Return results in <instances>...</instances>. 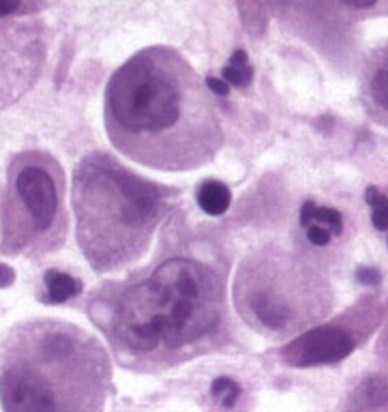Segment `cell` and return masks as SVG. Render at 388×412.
Returning a JSON list of instances; mask_svg holds the SVG:
<instances>
[{
    "mask_svg": "<svg viewBox=\"0 0 388 412\" xmlns=\"http://www.w3.org/2000/svg\"><path fill=\"white\" fill-rule=\"evenodd\" d=\"M208 86L167 47L136 54L110 80L105 129L124 157L161 172L202 167L223 146Z\"/></svg>",
    "mask_w": 388,
    "mask_h": 412,
    "instance_id": "6da1fadb",
    "label": "cell"
},
{
    "mask_svg": "<svg viewBox=\"0 0 388 412\" xmlns=\"http://www.w3.org/2000/svg\"><path fill=\"white\" fill-rule=\"evenodd\" d=\"M118 361L136 372H159L221 348L228 303L219 275L204 262L172 258L146 279L93 310Z\"/></svg>",
    "mask_w": 388,
    "mask_h": 412,
    "instance_id": "7a4b0ae2",
    "label": "cell"
},
{
    "mask_svg": "<svg viewBox=\"0 0 388 412\" xmlns=\"http://www.w3.org/2000/svg\"><path fill=\"white\" fill-rule=\"evenodd\" d=\"M110 382L107 350L71 322H22L0 348L5 412H103Z\"/></svg>",
    "mask_w": 388,
    "mask_h": 412,
    "instance_id": "3957f363",
    "label": "cell"
},
{
    "mask_svg": "<svg viewBox=\"0 0 388 412\" xmlns=\"http://www.w3.org/2000/svg\"><path fill=\"white\" fill-rule=\"evenodd\" d=\"M170 196L112 155L84 157L74 174V211L88 264L97 273H112L140 260L170 208Z\"/></svg>",
    "mask_w": 388,
    "mask_h": 412,
    "instance_id": "277c9868",
    "label": "cell"
},
{
    "mask_svg": "<svg viewBox=\"0 0 388 412\" xmlns=\"http://www.w3.org/2000/svg\"><path fill=\"white\" fill-rule=\"evenodd\" d=\"M234 303L249 326L273 339L309 329L322 314L313 275L281 247H264L240 262Z\"/></svg>",
    "mask_w": 388,
    "mask_h": 412,
    "instance_id": "5b68a950",
    "label": "cell"
},
{
    "mask_svg": "<svg viewBox=\"0 0 388 412\" xmlns=\"http://www.w3.org/2000/svg\"><path fill=\"white\" fill-rule=\"evenodd\" d=\"M64 237L67 211L60 163L41 151L18 155L7 174L0 252L37 258L58 249Z\"/></svg>",
    "mask_w": 388,
    "mask_h": 412,
    "instance_id": "8992f818",
    "label": "cell"
},
{
    "mask_svg": "<svg viewBox=\"0 0 388 412\" xmlns=\"http://www.w3.org/2000/svg\"><path fill=\"white\" fill-rule=\"evenodd\" d=\"M356 348V339L341 326H317L281 350V359L288 365L309 367L322 363H337Z\"/></svg>",
    "mask_w": 388,
    "mask_h": 412,
    "instance_id": "52a82bcc",
    "label": "cell"
},
{
    "mask_svg": "<svg viewBox=\"0 0 388 412\" xmlns=\"http://www.w3.org/2000/svg\"><path fill=\"white\" fill-rule=\"evenodd\" d=\"M367 95L371 105L388 119V52H384L375 65L371 67L369 82H367Z\"/></svg>",
    "mask_w": 388,
    "mask_h": 412,
    "instance_id": "ba28073f",
    "label": "cell"
},
{
    "mask_svg": "<svg viewBox=\"0 0 388 412\" xmlns=\"http://www.w3.org/2000/svg\"><path fill=\"white\" fill-rule=\"evenodd\" d=\"M43 283H45V303H64L82 292V281L62 273V271H47L43 275Z\"/></svg>",
    "mask_w": 388,
    "mask_h": 412,
    "instance_id": "9c48e42d",
    "label": "cell"
},
{
    "mask_svg": "<svg viewBox=\"0 0 388 412\" xmlns=\"http://www.w3.org/2000/svg\"><path fill=\"white\" fill-rule=\"evenodd\" d=\"M211 401L217 412H234L242 401V387L228 376H219L211 382Z\"/></svg>",
    "mask_w": 388,
    "mask_h": 412,
    "instance_id": "30bf717a",
    "label": "cell"
},
{
    "mask_svg": "<svg viewBox=\"0 0 388 412\" xmlns=\"http://www.w3.org/2000/svg\"><path fill=\"white\" fill-rule=\"evenodd\" d=\"M230 202H232V194L221 181H206L198 189V204L208 215H223Z\"/></svg>",
    "mask_w": 388,
    "mask_h": 412,
    "instance_id": "8fae6325",
    "label": "cell"
},
{
    "mask_svg": "<svg viewBox=\"0 0 388 412\" xmlns=\"http://www.w3.org/2000/svg\"><path fill=\"white\" fill-rule=\"evenodd\" d=\"M309 223L327 228L331 234H339L343 230V217L339 215V211L329 206H315L313 202H305L300 208V225L307 228Z\"/></svg>",
    "mask_w": 388,
    "mask_h": 412,
    "instance_id": "7c38bea8",
    "label": "cell"
},
{
    "mask_svg": "<svg viewBox=\"0 0 388 412\" xmlns=\"http://www.w3.org/2000/svg\"><path fill=\"white\" fill-rule=\"evenodd\" d=\"M356 408L363 412H371V410H380L388 404V387L382 378H369L367 382L360 384V389L354 395Z\"/></svg>",
    "mask_w": 388,
    "mask_h": 412,
    "instance_id": "4fadbf2b",
    "label": "cell"
},
{
    "mask_svg": "<svg viewBox=\"0 0 388 412\" xmlns=\"http://www.w3.org/2000/svg\"><path fill=\"white\" fill-rule=\"evenodd\" d=\"M223 80L232 86H245L251 82L253 78V69L247 61V52L245 49H236L230 58V63L223 67Z\"/></svg>",
    "mask_w": 388,
    "mask_h": 412,
    "instance_id": "5bb4252c",
    "label": "cell"
},
{
    "mask_svg": "<svg viewBox=\"0 0 388 412\" xmlns=\"http://www.w3.org/2000/svg\"><path fill=\"white\" fill-rule=\"evenodd\" d=\"M365 200L371 204V221L377 230H386L388 228V198L382 196L375 187H369L365 192Z\"/></svg>",
    "mask_w": 388,
    "mask_h": 412,
    "instance_id": "9a60e30c",
    "label": "cell"
},
{
    "mask_svg": "<svg viewBox=\"0 0 388 412\" xmlns=\"http://www.w3.org/2000/svg\"><path fill=\"white\" fill-rule=\"evenodd\" d=\"M331 237H333V234H331L327 228H322V225H317V223H309V225H307V239H309L313 245H317V247L329 245V243H331Z\"/></svg>",
    "mask_w": 388,
    "mask_h": 412,
    "instance_id": "2e32d148",
    "label": "cell"
},
{
    "mask_svg": "<svg viewBox=\"0 0 388 412\" xmlns=\"http://www.w3.org/2000/svg\"><path fill=\"white\" fill-rule=\"evenodd\" d=\"M24 0H0V18H7L13 16L22 9Z\"/></svg>",
    "mask_w": 388,
    "mask_h": 412,
    "instance_id": "e0dca14e",
    "label": "cell"
},
{
    "mask_svg": "<svg viewBox=\"0 0 388 412\" xmlns=\"http://www.w3.org/2000/svg\"><path fill=\"white\" fill-rule=\"evenodd\" d=\"M206 86H208V90H211V93H215V95H219V97H225V95L230 93V86H228V82H225V80L208 78V80H206Z\"/></svg>",
    "mask_w": 388,
    "mask_h": 412,
    "instance_id": "ac0fdd59",
    "label": "cell"
},
{
    "mask_svg": "<svg viewBox=\"0 0 388 412\" xmlns=\"http://www.w3.org/2000/svg\"><path fill=\"white\" fill-rule=\"evenodd\" d=\"M358 281L365 286H375L380 283V273L375 269H358Z\"/></svg>",
    "mask_w": 388,
    "mask_h": 412,
    "instance_id": "d6986e66",
    "label": "cell"
},
{
    "mask_svg": "<svg viewBox=\"0 0 388 412\" xmlns=\"http://www.w3.org/2000/svg\"><path fill=\"white\" fill-rule=\"evenodd\" d=\"M13 279H16L13 271H11L7 264H0V288L11 286V283H13Z\"/></svg>",
    "mask_w": 388,
    "mask_h": 412,
    "instance_id": "ffe728a7",
    "label": "cell"
},
{
    "mask_svg": "<svg viewBox=\"0 0 388 412\" xmlns=\"http://www.w3.org/2000/svg\"><path fill=\"white\" fill-rule=\"evenodd\" d=\"M375 0H352V7H358V9H365V7H373Z\"/></svg>",
    "mask_w": 388,
    "mask_h": 412,
    "instance_id": "44dd1931",
    "label": "cell"
},
{
    "mask_svg": "<svg viewBox=\"0 0 388 412\" xmlns=\"http://www.w3.org/2000/svg\"><path fill=\"white\" fill-rule=\"evenodd\" d=\"M341 3H343V5H350V7H352V0H341Z\"/></svg>",
    "mask_w": 388,
    "mask_h": 412,
    "instance_id": "7402d4cb",
    "label": "cell"
}]
</instances>
